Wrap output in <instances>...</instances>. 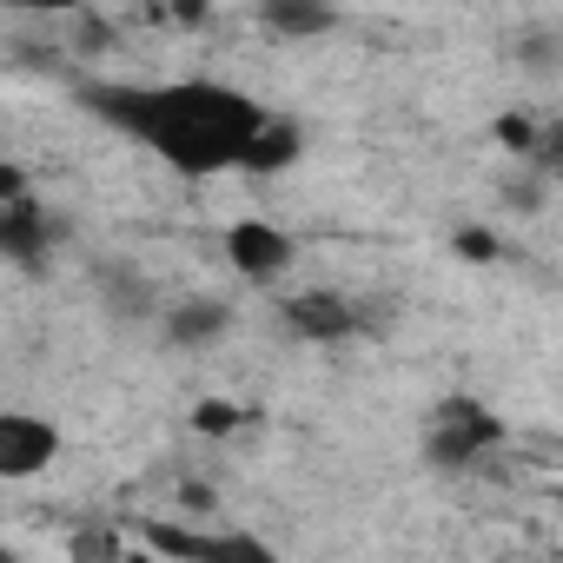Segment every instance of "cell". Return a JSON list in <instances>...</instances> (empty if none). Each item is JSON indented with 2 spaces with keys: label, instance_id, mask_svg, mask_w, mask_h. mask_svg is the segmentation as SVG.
Masks as SVG:
<instances>
[{
  "label": "cell",
  "instance_id": "1",
  "mask_svg": "<svg viewBox=\"0 0 563 563\" xmlns=\"http://www.w3.org/2000/svg\"><path fill=\"white\" fill-rule=\"evenodd\" d=\"M107 126L133 133L140 146H153L173 173L186 179H212V173H245L258 133L278 120L265 113L252 93L219 87V80H159V87H87L80 93Z\"/></svg>",
  "mask_w": 563,
  "mask_h": 563
},
{
  "label": "cell",
  "instance_id": "2",
  "mask_svg": "<svg viewBox=\"0 0 563 563\" xmlns=\"http://www.w3.org/2000/svg\"><path fill=\"white\" fill-rule=\"evenodd\" d=\"M497 444H504V424H497V411L477 405V398H444V405L424 418V457H431L438 471H471V464L490 457Z\"/></svg>",
  "mask_w": 563,
  "mask_h": 563
},
{
  "label": "cell",
  "instance_id": "3",
  "mask_svg": "<svg viewBox=\"0 0 563 563\" xmlns=\"http://www.w3.org/2000/svg\"><path fill=\"white\" fill-rule=\"evenodd\" d=\"M60 239H67V219H54L41 199H27L21 166H8L0 173V252H8L21 272H41Z\"/></svg>",
  "mask_w": 563,
  "mask_h": 563
},
{
  "label": "cell",
  "instance_id": "4",
  "mask_svg": "<svg viewBox=\"0 0 563 563\" xmlns=\"http://www.w3.org/2000/svg\"><path fill=\"white\" fill-rule=\"evenodd\" d=\"M159 556H179V563H278L265 537L252 530H179V523H153L146 530Z\"/></svg>",
  "mask_w": 563,
  "mask_h": 563
},
{
  "label": "cell",
  "instance_id": "5",
  "mask_svg": "<svg viewBox=\"0 0 563 563\" xmlns=\"http://www.w3.org/2000/svg\"><path fill=\"white\" fill-rule=\"evenodd\" d=\"M292 258H299L292 232H286V225H272V219H239V225L225 232V265H232L239 278H252V286H272V278H286Z\"/></svg>",
  "mask_w": 563,
  "mask_h": 563
},
{
  "label": "cell",
  "instance_id": "6",
  "mask_svg": "<svg viewBox=\"0 0 563 563\" xmlns=\"http://www.w3.org/2000/svg\"><path fill=\"white\" fill-rule=\"evenodd\" d=\"M278 319H286V332H292V339L339 345V339H352V332H365V325H372V306H352L345 292H299V299L278 306Z\"/></svg>",
  "mask_w": 563,
  "mask_h": 563
},
{
  "label": "cell",
  "instance_id": "7",
  "mask_svg": "<svg viewBox=\"0 0 563 563\" xmlns=\"http://www.w3.org/2000/svg\"><path fill=\"white\" fill-rule=\"evenodd\" d=\"M54 451H60V438L47 418H27V411L0 418V477H34L54 464Z\"/></svg>",
  "mask_w": 563,
  "mask_h": 563
},
{
  "label": "cell",
  "instance_id": "8",
  "mask_svg": "<svg viewBox=\"0 0 563 563\" xmlns=\"http://www.w3.org/2000/svg\"><path fill=\"white\" fill-rule=\"evenodd\" d=\"M159 332H166L173 345H212V339L232 332V306H225V299H179V306L159 319Z\"/></svg>",
  "mask_w": 563,
  "mask_h": 563
},
{
  "label": "cell",
  "instance_id": "9",
  "mask_svg": "<svg viewBox=\"0 0 563 563\" xmlns=\"http://www.w3.org/2000/svg\"><path fill=\"white\" fill-rule=\"evenodd\" d=\"M100 292H107V306H113L120 319H146V312H153V292H146V278H140L126 258L100 265Z\"/></svg>",
  "mask_w": 563,
  "mask_h": 563
},
{
  "label": "cell",
  "instance_id": "10",
  "mask_svg": "<svg viewBox=\"0 0 563 563\" xmlns=\"http://www.w3.org/2000/svg\"><path fill=\"white\" fill-rule=\"evenodd\" d=\"M292 159H299V126H292V120H272V126L258 133V146H252L245 173H286Z\"/></svg>",
  "mask_w": 563,
  "mask_h": 563
},
{
  "label": "cell",
  "instance_id": "11",
  "mask_svg": "<svg viewBox=\"0 0 563 563\" xmlns=\"http://www.w3.org/2000/svg\"><path fill=\"white\" fill-rule=\"evenodd\" d=\"M272 34H325L339 14L332 8H292V0H265V14H258Z\"/></svg>",
  "mask_w": 563,
  "mask_h": 563
},
{
  "label": "cell",
  "instance_id": "12",
  "mask_svg": "<svg viewBox=\"0 0 563 563\" xmlns=\"http://www.w3.org/2000/svg\"><path fill=\"white\" fill-rule=\"evenodd\" d=\"M523 166L537 179H563V120H543V133H537V146H530Z\"/></svg>",
  "mask_w": 563,
  "mask_h": 563
},
{
  "label": "cell",
  "instance_id": "13",
  "mask_svg": "<svg viewBox=\"0 0 563 563\" xmlns=\"http://www.w3.org/2000/svg\"><path fill=\"white\" fill-rule=\"evenodd\" d=\"M537 133H543V120H530V113H504V120H497V140H504V146H510L517 159H530Z\"/></svg>",
  "mask_w": 563,
  "mask_h": 563
},
{
  "label": "cell",
  "instance_id": "14",
  "mask_svg": "<svg viewBox=\"0 0 563 563\" xmlns=\"http://www.w3.org/2000/svg\"><path fill=\"white\" fill-rule=\"evenodd\" d=\"M192 431H206V438H232V431H239V405H225V398H206V405L192 411Z\"/></svg>",
  "mask_w": 563,
  "mask_h": 563
},
{
  "label": "cell",
  "instance_id": "15",
  "mask_svg": "<svg viewBox=\"0 0 563 563\" xmlns=\"http://www.w3.org/2000/svg\"><path fill=\"white\" fill-rule=\"evenodd\" d=\"M126 550H120V537L113 530H80L74 537V563H120Z\"/></svg>",
  "mask_w": 563,
  "mask_h": 563
},
{
  "label": "cell",
  "instance_id": "16",
  "mask_svg": "<svg viewBox=\"0 0 563 563\" xmlns=\"http://www.w3.org/2000/svg\"><path fill=\"white\" fill-rule=\"evenodd\" d=\"M451 245H457L464 258H497V239H490V232H457Z\"/></svg>",
  "mask_w": 563,
  "mask_h": 563
},
{
  "label": "cell",
  "instance_id": "17",
  "mask_svg": "<svg viewBox=\"0 0 563 563\" xmlns=\"http://www.w3.org/2000/svg\"><path fill=\"white\" fill-rule=\"evenodd\" d=\"M120 563H159V550H126Z\"/></svg>",
  "mask_w": 563,
  "mask_h": 563
}]
</instances>
